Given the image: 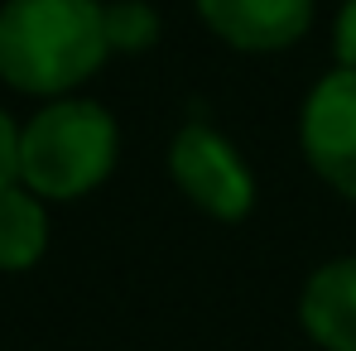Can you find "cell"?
I'll use <instances>...</instances> for the list:
<instances>
[{"instance_id": "obj_10", "label": "cell", "mask_w": 356, "mask_h": 351, "mask_svg": "<svg viewBox=\"0 0 356 351\" xmlns=\"http://www.w3.org/2000/svg\"><path fill=\"white\" fill-rule=\"evenodd\" d=\"M332 49H337V63H342V67H356V0H347L342 15H337Z\"/></svg>"}, {"instance_id": "obj_1", "label": "cell", "mask_w": 356, "mask_h": 351, "mask_svg": "<svg viewBox=\"0 0 356 351\" xmlns=\"http://www.w3.org/2000/svg\"><path fill=\"white\" fill-rule=\"evenodd\" d=\"M111 54L102 0H5L0 77L24 97H67Z\"/></svg>"}, {"instance_id": "obj_8", "label": "cell", "mask_w": 356, "mask_h": 351, "mask_svg": "<svg viewBox=\"0 0 356 351\" xmlns=\"http://www.w3.org/2000/svg\"><path fill=\"white\" fill-rule=\"evenodd\" d=\"M106 39H111V54H140L159 39V15L145 0H111L106 5Z\"/></svg>"}, {"instance_id": "obj_4", "label": "cell", "mask_w": 356, "mask_h": 351, "mask_svg": "<svg viewBox=\"0 0 356 351\" xmlns=\"http://www.w3.org/2000/svg\"><path fill=\"white\" fill-rule=\"evenodd\" d=\"M298 145L313 174L356 202V67L327 72L298 116Z\"/></svg>"}, {"instance_id": "obj_5", "label": "cell", "mask_w": 356, "mask_h": 351, "mask_svg": "<svg viewBox=\"0 0 356 351\" xmlns=\"http://www.w3.org/2000/svg\"><path fill=\"white\" fill-rule=\"evenodd\" d=\"M202 24L241 54H280L313 24V0H197Z\"/></svg>"}, {"instance_id": "obj_9", "label": "cell", "mask_w": 356, "mask_h": 351, "mask_svg": "<svg viewBox=\"0 0 356 351\" xmlns=\"http://www.w3.org/2000/svg\"><path fill=\"white\" fill-rule=\"evenodd\" d=\"M19 183V125L0 111V188Z\"/></svg>"}, {"instance_id": "obj_3", "label": "cell", "mask_w": 356, "mask_h": 351, "mask_svg": "<svg viewBox=\"0 0 356 351\" xmlns=\"http://www.w3.org/2000/svg\"><path fill=\"white\" fill-rule=\"evenodd\" d=\"M169 174H174L178 193L207 212L212 222H245L255 207V174L236 154V145L212 130L207 120L183 125L169 145Z\"/></svg>"}, {"instance_id": "obj_6", "label": "cell", "mask_w": 356, "mask_h": 351, "mask_svg": "<svg viewBox=\"0 0 356 351\" xmlns=\"http://www.w3.org/2000/svg\"><path fill=\"white\" fill-rule=\"evenodd\" d=\"M298 327L323 351H356V255L327 260L298 293Z\"/></svg>"}, {"instance_id": "obj_2", "label": "cell", "mask_w": 356, "mask_h": 351, "mask_svg": "<svg viewBox=\"0 0 356 351\" xmlns=\"http://www.w3.org/2000/svg\"><path fill=\"white\" fill-rule=\"evenodd\" d=\"M120 154V130L106 106L58 97L19 130V183L44 202H72L102 188Z\"/></svg>"}, {"instance_id": "obj_7", "label": "cell", "mask_w": 356, "mask_h": 351, "mask_svg": "<svg viewBox=\"0 0 356 351\" xmlns=\"http://www.w3.org/2000/svg\"><path fill=\"white\" fill-rule=\"evenodd\" d=\"M49 250V212L44 197L24 183L0 188V270H29Z\"/></svg>"}]
</instances>
